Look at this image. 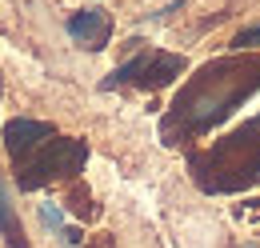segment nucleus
Listing matches in <instances>:
<instances>
[{"mask_svg":"<svg viewBox=\"0 0 260 248\" xmlns=\"http://www.w3.org/2000/svg\"><path fill=\"white\" fill-rule=\"evenodd\" d=\"M84 160H88V144L84 140L56 136L52 132L28 156L16 160V184L24 188V192H32V188H44V184H52V180H72L84 168Z\"/></svg>","mask_w":260,"mask_h":248,"instance_id":"obj_1","label":"nucleus"},{"mask_svg":"<svg viewBox=\"0 0 260 248\" xmlns=\"http://www.w3.org/2000/svg\"><path fill=\"white\" fill-rule=\"evenodd\" d=\"M184 72V56L172 52H136L132 60H124L120 68H112V76L104 80V88H160L168 80H176Z\"/></svg>","mask_w":260,"mask_h":248,"instance_id":"obj_2","label":"nucleus"},{"mask_svg":"<svg viewBox=\"0 0 260 248\" xmlns=\"http://www.w3.org/2000/svg\"><path fill=\"white\" fill-rule=\"evenodd\" d=\"M68 36H72L76 44L100 52V48L112 40V16H108L104 8H80V12L68 16Z\"/></svg>","mask_w":260,"mask_h":248,"instance_id":"obj_3","label":"nucleus"},{"mask_svg":"<svg viewBox=\"0 0 260 248\" xmlns=\"http://www.w3.org/2000/svg\"><path fill=\"white\" fill-rule=\"evenodd\" d=\"M56 128L44 120H28V116H20V120H8L4 124V148H8V156H12V164L20 160V156H28L40 144V140H48Z\"/></svg>","mask_w":260,"mask_h":248,"instance_id":"obj_4","label":"nucleus"},{"mask_svg":"<svg viewBox=\"0 0 260 248\" xmlns=\"http://www.w3.org/2000/svg\"><path fill=\"white\" fill-rule=\"evenodd\" d=\"M0 232H4L8 248H28V236H24V228H20L16 204H12V196H8L4 180H0Z\"/></svg>","mask_w":260,"mask_h":248,"instance_id":"obj_5","label":"nucleus"},{"mask_svg":"<svg viewBox=\"0 0 260 248\" xmlns=\"http://www.w3.org/2000/svg\"><path fill=\"white\" fill-rule=\"evenodd\" d=\"M236 44L244 48V44H260V24H252V28H244L240 36H236Z\"/></svg>","mask_w":260,"mask_h":248,"instance_id":"obj_6","label":"nucleus"}]
</instances>
